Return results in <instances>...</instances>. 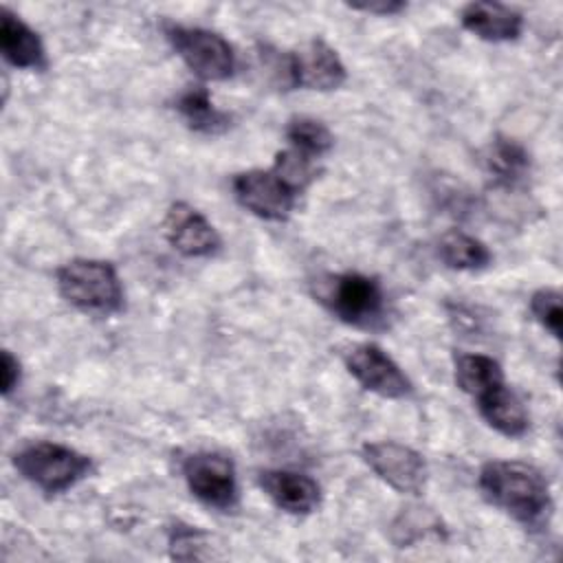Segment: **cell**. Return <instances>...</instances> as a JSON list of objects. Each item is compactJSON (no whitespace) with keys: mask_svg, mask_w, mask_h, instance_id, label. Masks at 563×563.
<instances>
[{"mask_svg":"<svg viewBox=\"0 0 563 563\" xmlns=\"http://www.w3.org/2000/svg\"><path fill=\"white\" fill-rule=\"evenodd\" d=\"M444 526L440 517L424 506H407L398 512V517L391 521V541L398 548H409L416 541L431 537V534H442Z\"/></svg>","mask_w":563,"mask_h":563,"instance_id":"cell-21","label":"cell"},{"mask_svg":"<svg viewBox=\"0 0 563 563\" xmlns=\"http://www.w3.org/2000/svg\"><path fill=\"white\" fill-rule=\"evenodd\" d=\"M475 407L482 420L504 438L517 440L523 438L530 429L528 409L521 402V398L508 387V383L477 398Z\"/></svg>","mask_w":563,"mask_h":563,"instance_id":"cell-16","label":"cell"},{"mask_svg":"<svg viewBox=\"0 0 563 563\" xmlns=\"http://www.w3.org/2000/svg\"><path fill=\"white\" fill-rule=\"evenodd\" d=\"M317 299L334 319L358 330H383L389 319L383 284L365 273L345 271L328 275L317 290Z\"/></svg>","mask_w":563,"mask_h":563,"instance_id":"cell-3","label":"cell"},{"mask_svg":"<svg viewBox=\"0 0 563 563\" xmlns=\"http://www.w3.org/2000/svg\"><path fill=\"white\" fill-rule=\"evenodd\" d=\"M350 376L365 389L387 400H402L413 394L405 369L376 343H356L343 356Z\"/></svg>","mask_w":563,"mask_h":563,"instance_id":"cell-10","label":"cell"},{"mask_svg":"<svg viewBox=\"0 0 563 563\" xmlns=\"http://www.w3.org/2000/svg\"><path fill=\"white\" fill-rule=\"evenodd\" d=\"M0 51L4 62L18 70L42 73L48 68L46 48L40 33L9 7H2L0 11Z\"/></svg>","mask_w":563,"mask_h":563,"instance_id":"cell-14","label":"cell"},{"mask_svg":"<svg viewBox=\"0 0 563 563\" xmlns=\"http://www.w3.org/2000/svg\"><path fill=\"white\" fill-rule=\"evenodd\" d=\"M460 24L477 40L501 44L521 37L526 18L519 9L510 4L495 0H477L460 9Z\"/></svg>","mask_w":563,"mask_h":563,"instance_id":"cell-13","label":"cell"},{"mask_svg":"<svg viewBox=\"0 0 563 563\" xmlns=\"http://www.w3.org/2000/svg\"><path fill=\"white\" fill-rule=\"evenodd\" d=\"M297 194L308 189L317 176H319V165L317 158H310L292 147H286L275 154L273 165H271Z\"/></svg>","mask_w":563,"mask_h":563,"instance_id":"cell-22","label":"cell"},{"mask_svg":"<svg viewBox=\"0 0 563 563\" xmlns=\"http://www.w3.org/2000/svg\"><path fill=\"white\" fill-rule=\"evenodd\" d=\"M284 134H286L288 147H292L310 158H317V161L323 158L334 147L332 130L314 117L299 114V117L288 119Z\"/></svg>","mask_w":563,"mask_h":563,"instance_id":"cell-20","label":"cell"},{"mask_svg":"<svg viewBox=\"0 0 563 563\" xmlns=\"http://www.w3.org/2000/svg\"><path fill=\"white\" fill-rule=\"evenodd\" d=\"M165 37L183 64L202 81H227L233 77L238 59L227 37L205 26L165 24Z\"/></svg>","mask_w":563,"mask_h":563,"instance_id":"cell-5","label":"cell"},{"mask_svg":"<svg viewBox=\"0 0 563 563\" xmlns=\"http://www.w3.org/2000/svg\"><path fill=\"white\" fill-rule=\"evenodd\" d=\"M0 367H2V398H9L22 383V365L18 361V356L11 354V350H2L0 356Z\"/></svg>","mask_w":563,"mask_h":563,"instance_id":"cell-25","label":"cell"},{"mask_svg":"<svg viewBox=\"0 0 563 563\" xmlns=\"http://www.w3.org/2000/svg\"><path fill=\"white\" fill-rule=\"evenodd\" d=\"M453 378L460 391L471 396L473 402L506 383V374L501 365L493 356L477 354V352L453 354Z\"/></svg>","mask_w":563,"mask_h":563,"instance_id":"cell-18","label":"cell"},{"mask_svg":"<svg viewBox=\"0 0 563 563\" xmlns=\"http://www.w3.org/2000/svg\"><path fill=\"white\" fill-rule=\"evenodd\" d=\"M167 244L183 257H213L222 249V238L213 222L185 200L169 205L163 218Z\"/></svg>","mask_w":563,"mask_h":563,"instance_id":"cell-11","label":"cell"},{"mask_svg":"<svg viewBox=\"0 0 563 563\" xmlns=\"http://www.w3.org/2000/svg\"><path fill=\"white\" fill-rule=\"evenodd\" d=\"M257 484L282 512L292 517H306L321 504V486L299 471L266 468L260 471Z\"/></svg>","mask_w":563,"mask_h":563,"instance_id":"cell-12","label":"cell"},{"mask_svg":"<svg viewBox=\"0 0 563 563\" xmlns=\"http://www.w3.org/2000/svg\"><path fill=\"white\" fill-rule=\"evenodd\" d=\"M59 297L75 310L90 317H112L125 306L123 282L112 262L75 257L55 271Z\"/></svg>","mask_w":563,"mask_h":563,"instance_id":"cell-2","label":"cell"},{"mask_svg":"<svg viewBox=\"0 0 563 563\" xmlns=\"http://www.w3.org/2000/svg\"><path fill=\"white\" fill-rule=\"evenodd\" d=\"M435 253L446 268L462 273H479L493 264L490 249L479 238L460 229L442 233L435 244Z\"/></svg>","mask_w":563,"mask_h":563,"instance_id":"cell-19","label":"cell"},{"mask_svg":"<svg viewBox=\"0 0 563 563\" xmlns=\"http://www.w3.org/2000/svg\"><path fill=\"white\" fill-rule=\"evenodd\" d=\"M482 165L493 185L499 189H517L526 185L532 169L530 152L526 145L506 134L490 139L482 152Z\"/></svg>","mask_w":563,"mask_h":563,"instance_id":"cell-15","label":"cell"},{"mask_svg":"<svg viewBox=\"0 0 563 563\" xmlns=\"http://www.w3.org/2000/svg\"><path fill=\"white\" fill-rule=\"evenodd\" d=\"M347 81V68L325 40L312 37L284 55V86L290 90L330 92Z\"/></svg>","mask_w":563,"mask_h":563,"instance_id":"cell-7","label":"cell"},{"mask_svg":"<svg viewBox=\"0 0 563 563\" xmlns=\"http://www.w3.org/2000/svg\"><path fill=\"white\" fill-rule=\"evenodd\" d=\"M231 191L242 209L266 222H286L301 196L273 167L235 174Z\"/></svg>","mask_w":563,"mask_h":563,"instance_id":"cell-8","label":"cell"},{"mask_svg":"<svg viewBox=\"0 0 563 563\" xmlns=\"http://www.w3.org/2000/svg\"><path fill=\"white\" fill-rule=\"evenodd\" d=\"M185 125L205 136H218L231 128V114L220 110L205 86H191L176 97L174 103Z\"/></svg>","mask_w":563,"mask_h":563,"instance_id":"cell-17","label":"cell"},{"mask_svg":"<svg viewBox=\"0 0 563 563\" xmlns=\"http://www.w3.org/2000/svg\"><path fill=\"white\" fill-rule=\"evenodd\" d=\"M369 471L400 495H418L427 486L429 468L416 449L396 440H374L361 446Z\"/></svg>","mask_w":563,"mask_h":563,"instance_id":"cell-9","label":"cell"},{"mask_svg":"<svg viewBox=\"0 0 563 563\" xmlns=\"http://www.w3.org/2000/svg\"><path fill=\"white\" fill-rule=\"evenodd\" d=\"M11 462L22 479L46 495H62L95 471L90 455L51 440H35L20 446Z\"/></svg>","mask_w":563,"mask_h":563,"instance_id":"cell-4","label":"cell"},{"mask_svg":"<svg viewBox=\"0 0 563 563\" xmlns=\"http://www.w3.org/2000/svg\"><path fill=\"white\" fill-rule=\"evenodd\" d=\"M167 545H169L172 559H180V561L205 559L207 554L202 550L209 545V537L196 526L176 523L169 528Z\"/></svg>","mask_w":563,"mask_h":563,"instance_id":"cell-24","label":"cell"},{"mask_svg":"<svg viewBox=\"0 0 563 563\" xmlns=\"http://www.w3.org/2000/svg\"><path fill=\"white\" fill-rule=\"evenodd\" d=\"M477 486L488 504L504 510L528 530L548 526L554 501L541 468L521 460H488L477 473Z\"/></svg>","mask_w":563,"mask_h":563,"instance_id":"cell-1","label":"cell"},{"mask_svg":"<svg viewBox=\"0 0 563 563\" xmlns=\"http://www.w3.org/2000/svg\"><path fill=\"white\" fill-rule=\"evenodd\" d=\"M354 11H363L369 15H380V18H391L398 15L407 9V2L402 0H374V2H361V4H350Z\"/></svg>","mask_w":563,"mask_h":563,"instance_id":"cell-26","label":"cell"},{"mask_svg":"<svg viewBox=\"0 0 563 563\" xmlns=\"http://www.w3.org/2000/svg\"><path fill=\"white\" fill-rule=\"evenodd\" d=\"M530 314L532 319L554 339H561V292L556 288H537L530 295Z\"/></svg>","mask_w":563,"mask_h":563,"instance_id":"cell-23","label":"cell"},{"mask_svg":"<svg viewBox=\"0 0 563 563\" xmlns=\"http://www.w3.org/2000/svg\"><path fill=\"white\" fill-rule=\"evenodd\" d=\"M180 471L189 493L207 508L220 512L238 508V471L229 455L218 451H196L183 460Z\"/></svg>","mask_w":563,"mask_h":563,"instance_id":"cell-6","label":"cell"}]
</instances>
